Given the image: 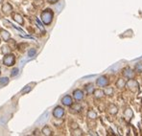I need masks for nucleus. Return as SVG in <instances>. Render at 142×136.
<instances>
[{
  "instance_id": "obj_10",
  "label": "nucleus",
  "mask_w": 142,
  "mask_h": 136,
  "mask_svg": "<svg viewBox=\"0 0 142 136\" xmlns=\"http://www.w3.org/2000/svg\"><path fill=\"white\" fill-rule=\"evenodd\" d=\"M88 117L91 118V119H95V118H96V113L93 112V111H89V113H88Z\"/></svg>"
},
{
  "instance_id": "obj_16",
  "label": "nucleus",
  "mask_w": 142,
  "mask_h": 136,
  "mask_svg": "<svg viewBox=\"0 0 142 136\" xmlns=\"http://www.w3.org/2000/svg\"><path fill=\"white\" fill-rule=\"evenodd\" d=\"M3 80H2V83H4V82H6V81H8V80L7 79H2Z\"/></svg>"
},
{
  "instance_id": "obj_6",
  "label": "nucleus",
  "mask_w": 142,
  "mask_h": 136,
  "mask_svg": "<svg viewBox=\"0 0 142 136\" xmlns=\"http://www.w3.org/2000/svg\"><path fill=\"white\" fill-rule=\"evenodd\" d=\"M63 103H64V105H70L71 104H72V100H71V98L69 96H65V97L63 99Z\"/></svg>"
},
{
  "instance_id": "obj_1",
  "label": "nucleus",
  "mask_w": 142,
  "mask_h": 136,
  "mask_svg": "<svg viewBox=\"0 0 142 136\" xmlns=\"http://www.w3.org/2000/svg\"><path fill=\"white\" fill-rule=\"evenodd\" d=\"M127 85H128V87L130 88V89H132L133 91H136V89H137V82L135 80H130L129 81H128V83H127Z\"/></svg>"
},
{
  "instance_id": "obj_9",
  "label": "nucleus",
  "mask_w": 142,
  "mask_h": 136,
  "mask_svg": "<svg viewBox=\"0 0 142 136\" xmlns=\"http://www.w3.org/2000/svg\"><path fill=\"white\" fill-rule=\"evenodd\" d=\"M116 85H117L118 87H123V86L125 85V81H124V80H122V79H119V80L117 81Z\"/></svg>"
},
{
  "instance_id": "obj_11",
  "label": "nucleus",
  "mask_w": 142,
  "mask_h": 136,
  "mask_svg": "<svg viewBox=\"0 0 142 136\" xmlns=\"http://www.w3.org/2000/svg\"><path fill=\"white\" fill-rule=\"evenodd\" d=\"M108 95H111L112 94V89L111 88H109V89H106V91H105Z\"/></svg>"
},
{
  "instance_id": "obj_4",
  "label": "nucleus",
  "mask_w": 142,
  "mask_h": 136,
  "mask_svg": "<svg viewBox=\"0 0 142 136\" xmlns=\"http://www.w3.org/2000/svg\"><path fill=\"white\" fill-rule=\"evenodd\" d=\"M64 113H65V111H64V109L61 108V107H57V108L55 109V111H54V115H55L56 117H58V118L62 117V116L64 115Z\"/></svg>"
},
{
  "instance_id": "obj_7",
  "label": "nucleus",
  "mask_w": 142,
  "mask_h": 136,
  "mask_svg": "<svg viewBox=\"0 0 142 136\" xmlns=\"http://www.w3.org/2000/svg\"><path fill=\"white\" fill-rule=\"evenodd\" d=\"M135 70H136V72H139V73H141V72H142V62H138V63L136 65Z\"/></svg>"
},
{
  "instance_id": "obj_12",
  "label": "nucleus",
  "mask_w": 142,
  "mask_h": 136,
  "mask_svg": "<svg viewBox=\"0 0 142 136\" xmlns=\"http://www.w3.org/2000/svg\"><path fill=\"white\" fill-rule=\"evenodd\" d=\"M91 87H92V85H91V84H88V85H86L85 89H86L88 92H91Z\"/></svg>"
},
{
  "instance_id": "obj_3",
  "label": "nucleus",
  "mask_w": 142,
  "mask_h": 136,
  "mask_svg": "<svg viewBox=\"0 0 142 136\" xmlns=\"http://www.w3.org/2000/svg\"><path fill=\"white\" fill-rule=\"evenodd\" d=\"M108 83H109V80H107L106 77H101L97 80V84L100 86H106V85H108Z\"/></svg>"
},
{
  "instance_id": "obj_14",
  "label": "nucleus",
  "mask_w": 142,
  "mask_h": 136,
  "mask_svg": "<svg viewBox=\"0 0 142 136\" xmlns=\"http://www.w3.org/2000/svg\"><path fill=\"white\" fill-rule=\"evenodd\" d=\"M30 88H31V87H30V86H27V88H26V89H25V90H22V93H25V92H27V91H28V90H29V89H30Z\"/></svg>"
},
{
  "instance_id": "obj_15",
  "label": "nucleus",
  "mask_w": 142,
  "mask_h": 136,
  "mask_svg": "<svg viewBox=\"0 0 142 136\" xmlns=\"http://www.w3.org/2000/svg\"><path fill=\"white\" fill-rule=\"evenodd\" d=\"M17 71H18V69H14V70L13 71V76H14V74L16 75V74H17Z\"/></svg>"
},
{
  "instance_id": "obj_8",
  "label": "nucleus",
  "mask_w": 142,
  "mask_h": 136,
  "mask_svg": "<svg viewBox=\"0 0 142 136\" xmlns=\"http://www.w3.org/2000/svg\"><path fill=\"white\" fill-rule=\"evenodd\" d=\"M103 95H104V92L102 90H96L95 91V96L97 98H101V97H103Z\"/></svg>"
},
{
  "instance_id": "obj_5",
  "label": "nucleus",
  "mask_w": 142,
  "mask_h": 136,
  "mask_svg": "<svg viewBox=\"0 0 142 136\" xmlns=\"http://www.w3.org/2000/svg\"><path fill=\"white\" fill-rule=\"evenodd\" d=\"M74 97H75L76 100H82L83 97H84V94H83V92L81 90H76L74 92Z\"/></svg>"
},
{
  "instance_id": "obj_2",
  "label": "nucleus",
  "mask_w": 142,
  "mask_h": 136,
  "mask_svg": "<svg viewBox=\"0 0 142 136\" xmlns=\"http://www.w3.org/2000/svg\"><path fill=\"white\" fill-rule=\"evenodd\" d=\"M123 74H124V76L127 77L128 79H133V77H134V75H135V72H134L131 68H126V69H124Z\"/></svg>"
},
{
  "instance_id": "obj_13",
  "label": "nucleus",
  "mask_w": 142,
  "mask_h": 136,
  "mask_svg": "<svg viewBox=\"0 0 142 136\" xmlns=\"http://www.w3.org/2000/svg\"><path fill=\"white\" fill-rule=\"evenodd\" d=\"M35 53H36V51H35V50H33L32 52L30 51V53H29V56H30V57H32V56H34V55H35Z\"/></svg>"
}]
</instances>
